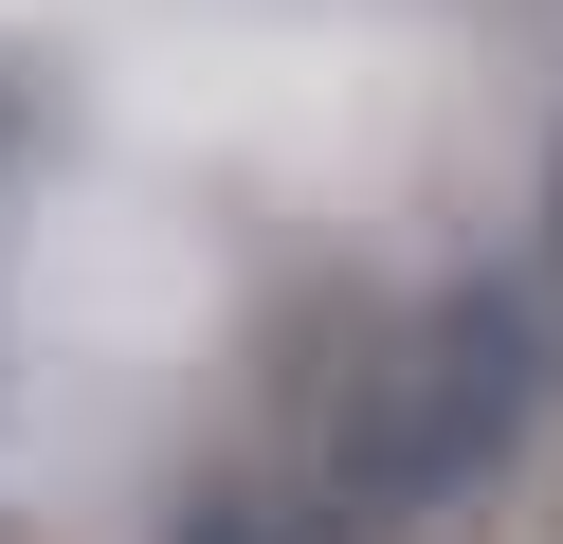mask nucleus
Listing matches in <instances>:
<instances>
[{
    "label": "nucleus",
    "mask_w": 563,
    "mask_h": 544,
    "mask_svg": "<svg viewBox=\"0 0 563 544\" xmlns=\"http://www.w3.org/2000/svg\"><path fill=\"white\" fill-rule=\"evenodd\" d=\"M509 418H527V309H437L364 418V508H437L473 454H509Z\"/></svg>",
    "instance_id": "1"
},
{
    "label": "nucleus",
    "mask_w": 563,
    "mask_h": 544,
    "mask_svg": "<svg viewBox=\"0 0 563 544\" xmlns=\"http://www.w3.org/2000/svg\"><path fill=\"white\" fill-rule=\"evenodd\" d=\"M183 544H328V526H309V508H200Z\"/></svg>",
    "instance_id": "2"
}]
</instances>
